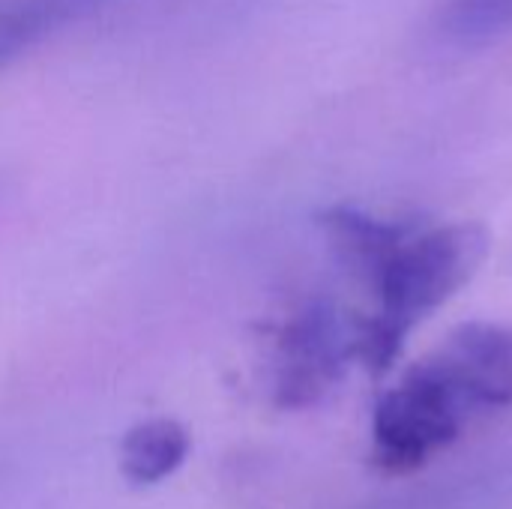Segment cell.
<instances>
[{"instance_id":"obj_5","label":"cell","mask_w":512,"mask_h":509,"mask_svg":"<svg viewBox=\"0 0 512 509\" xmlns=\"http://www.w3.org/2000/svg\"><path fill=\"white\" fill-rule=\"evenodd\" d=\"M189 456V435L174 420H147L126 432L120 444V471L135 486H156Z\"/></svg>"},{"instance_id":"obj_4","label":"cell","mask_w":512,"mask_h":509,"mask_svg":"<svg viewBox=\"0 0 512 509\" xmlns=\"http://www.w3.org/2000/svg\"><path fill=\"white\" fill-rule=\"evenodd\" d=\"M108 0H0V69Z\"/></svg>"},{"instance_id":"obj_2","label":"cell","mask_w":512,"mask_h":509,"mask_svg":"<svg viewBox=\"0 0 512 509\" xmlns=\"http://www.w3.org/2000/svg\"><path fill=\"white\" fill-rule=\"evenodd\" d=\"M510 405L512 333L462 324L378 399L369 462L384 477H408Z\"/></svg>"},{"instance_id":"obj_6","label":"cell","mask_w":512,"mask_h":509,"mask_svg":"<svg viewBox=\"0 0 512 509\" xmlns=\"http://www.w3.org/2000/svg\"><path fill=\"white\" fill-rule=\"evenodd\" d=\"M441 30L459 45H486L512 33V0H447Z\"/></svg>"},{"instance_id":"obj_1","label":"cell","mask_w":512,"mask_h":509,"mask_svg":"<svg viewBox=\"0 0 512 509\" xmlns=\"http://www.w3.org/2000/svg\"><path fill=\"white\" fill-rule=\"evenodd\" d=\"M321 228L339 264L372 297L369 312L351 315L354 351L372 378L393 369L411 330L465 288L489 255V234L474 222L426 225L330 207Z\"/></svg>"},{"instance_id":"obj_3","label":"cell","mask_w":512,"mask_h":509,"mask_svg":"<svg viewBox=\"0 0 512 509\" xmlns=\"http://www.w3.org/2000/svg\"><path fill=\"white\" fill-rule=\"evenodd\" d=\"M357 360L351 315L330 306H306L282 324L273 351V399L282 408L315 405Z\"/></svg>"}]
</instances>
